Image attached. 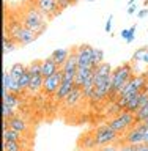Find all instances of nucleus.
Listing matches in <instances>:
<instances>
[{
    "mask_svg": "<svg viewBox=\"0 0 148 151\" xmlns=\"http://www.w3.org/2000/svg\"><path fill=\"white\" fill-rule=\"evenodd\" d=\"M139 151H148V145H140Z\"/></svg>",
    "mask_w": 148,
    "mask_h": 151,
    "instance_id": "a19ab883",
    "label": "nucleus"
},
{
    "mask_svg": "<svg viewBox=\"0 0 148 151\" xmlns=\"http://www.w3.org/2000/svg\"><path fill=\"white\" fill-rule=\"evenodd\" d=\"M76 88V85H74V79H66L63 77V80H61V85L58 87V90H57V93H55V101H58V102H63V99L68 96V94L73 91V90Z\"/></svg>",
    "mask_w": 148,
    "mask_h": 151,
    "instance_id": "f8f14e48",
    "label": "nucleus"
},
{
    "mask_svg": "<svg viewBox=\"0 0 148 151\" xmlns=\"http://www.w3.org/2000/svg\"><path fill=\"white\" fill-rule=\"evenodd\" d=\"M136 30H137V27L136 25H132V27H129V35H128V38H126V42L128 44H131L132 41H134V38H136Z\"/></svg>",
    "mask_w": 148,
    "mask_h": 151,
    "instance_id": "2f4dec72",
    "label": "nucleus"
},
{
    "mask_svg": "<svg viewBox=\"0 0 148 151\" xmlns=\"http://www.w3.org/2000/svg\"><path fill=\"white\" fill-rule=\"evenodd\" d=\"M8 36L13 38L19 46H27L38 38L36 33L28 30L22 24V21H19V19H13V21L8 22Z\"/></svg>",
    "mask_w": 148,
    "mask_h": 151,
    "instance_id": "7ed1b4c3",
    "label": "nucleus"
},
{
    "mask_svg": "<svg viewBox=\"0 0 148 151\" xmlns=\"http://www.w3.org/2000/svg\"><path fill=\"white\" fill-rule=\"evenodd\" d=\"M134 116H136V124H137V123H144L148 118V104L144 106V107H140L139 110L134 113Z\"/></svg>",
    "mask_w": 148,
    "mask_h": 151,
    "instance_id": "393cba45",
    "label": "nucleus"
},
{
    "mask_svg": "<svg viewBox=\"0 0 148 151\" xmlns=\"http://www.w3.org/2000/svg\"><path fill=\"white\" fill-rule=\"evenodd\" d=\"M60 69V66L54 61V58L49 55L47 58L43 60V65H41V74H43V77H51V76H54L57 71Z\"/></svg>",
    "mask_w": 148,
    "mask_h": 151,
    "instance_id": "4468645a",
    "label": "nucleus"
},
{
    "mask_svg": "<svg viewBox=\"0 0 148 151\" xmlns=\"http://www.w3.org/2000/svg\"><path fill=\"white\" fill-rule=\"evenodd\" d=\"M5 151H22L21 142H3Z\"/></svg>",
    "mask_w": 148,
    "mask_h": 151,
    "instance_id": "c85d7f7f",
    "label": "nucleus"
},
{
    "mask_svg": "<svg viewBox=\"0 0 148 151\" xmlns=\"http://www.w3.org/2000/svg\"><path fill=\"white\" fill-rule=\"evenodd\" d=\"M142 63L148 66V50H147V54H145V57H144V60H142Z\"/></svg>",
    "mask_w": 148,
    "mask_h": 151,
    "instance_id": "58836bf2",
    "label": "nucleus"
},
{
    "mask_svg": "<svg viewBox=\"0 0 148 151\" xmlns=\"http://www.w3.org/2000/svg\"><path fill=\"white\" fill-rule=\"evenodd\" d=\"M107 124L121 135V134H126L128 131L136 126V116H134V113L123 110L121 113H118V115L112 116L110 120H107Z\"/></svg>",
    "mask_w": 148,
    "mask_h": 151,
    "instance_id": "39448f33",
    "label": "nucleus"
},
{
    "mask_svg": "<svg viewBox=\"0 0 148 151\" xmlns=\"http://www.w3.org/2000/svg\"><path fill=\"white\" fill-rule=\"evenodd\" d=\"M148 129V124L144 123H137V124L129 129L123 137V143H129V145H144V137L145 131Z\"/></svg>",
    "mask_w": 148,
    "mask_h": 151,
    "instance_id": "423d86ee",
    "label": "nucleus"
},
{
    "mask_svg": "<svg viewBox=\"0 0 148 151\" xmlns=\"http://www.w3.org/2000/svg\"><path fill=\"white\" fill-rule=\"evenodd\" d=\"M98 151H120V146H118L117 143H112V145H107V146H103L101 150Z\"/></svg>",
    "mask_w": 148,
    "mask_h": 151,
    "instance_id": "72a5a7b5",
    "label": "nucleus"
},
{
    "mask_svg": "<svg viewBox=\"0 0 148 151\" xmlns=\"http://www.w3.org/2000/svg\"><path fill=\"white\" fill-rule=\"evenodd\" d=\"M69 54H71V50H68V49H65V47H60V49H55L54 52L51 54V57L54 58V61L57 65L60 66H63L65 65V61L68 60V57H69Z\"/></svg>",
    "mask_w": 148,
    "mask_h": 151,
    "instance_id": "f3484780",
    "label": "nucleus"
},
{
    "mask_svg": "<svg viewBox=\"0 0 148 151\" xmlns=\"http://www.w3.org/2000/svg\"><path fill=\"white\" fill-rule=\"evenodd\" d=\"M134 76H136L134 68H132L131 63H121L120 66L113 68V71H112V91H110V96H109V101H115L118 93H120V90Z\"/></svg>",
    "mask_w": 148,
    "mask_h": 151,
    "instance_id": "f03ea898",
    "label": "nucleus"
},
{
    "mask_svg": "<svg viewBox=\"0 0 148 151\" xmlns=\"http://www.w3.org/2000/svg\"><path fill=\"white\" fill-rule=\"evenodd\" d=\"M25 71H27V65H24V63H13L8 73H9V76H11L14 80H17V82H19V79L24 76Z\"/></svg>",
    "mask_w": 148,
    "mask_h": 151,
    "instance_id": "a211bd4d",
    "label": "nucleus"
},
{
    "mask_svg": "<svg viewBox=\"0 0 148 151\" xmlns=\"http://www.w3.org/2000/svg\"><path fill=\"white\" fill-rule=\"evenodd\" d=\"M85 2H95V0H85Z\"/></svg>",
    "mask_w": 148,
    "mask_h": 151,
    "instance_id": "37998d69",
    "label": "nucleus"
},
{
    "mask_svg": "<svg viewBox=\"0 0 148 151\" xmlns=\"http://www.w3.org/2000/svg\"><path fill=\"white\" fill-rule=\"evenodd\" d=\"M9 83H11V76H9V73L5 71L2 74V96L9 91Z\"/></svg>",
    "mask_w": 148,
    "mask_h": 151,
    "instance_id": "a878e982",
    "label": "nucleus"
},
{
    "mask_svg": "<svg viewBox=\"0 0 148 151\" xmlns=\"http://www.w3.org/2000/svg\"><path fill=\"white\" fill-rule=\"evenodd\" d=\"M147 14H148V8H142L139 13H137V17L139 19H144V17H147Z\"/></svg>",
    "mask_w": 148,
    "mask_h": 151,
    "instance_id": "c9c22d12",
    "label": "nucleus"
},
{
    "mask_svg": "<svg viewBox=\"0 0 148 151\" xmlns=\"http://www.w3.org/2000/svg\"><path fill=\"white\" fill-rule=\"evenodd\" d=\"M43 85H44V77H43L41 74H38V76H32V79H30V85H28L27 91L30 93V94H36V93L43 91Z\"/></svg>",
    "mask_w": 148,
    "mask_h": 151,
    "instance_id": "dca6fc26",
    "label": "nucleus"
},
{
    "mask_svg": "<svg viewBox=\"0 0 148 151\" xmlns=\"http://www.w3.org/2000/svg\"><path fill=\"white\" fill-rule=\"evenodd\" d=\"M22 134L13 131V129H5L3 131V142H21Z\"/></svg>",
    "mask_w": 148,
    "mask_h": 151,
    "instance_id": "4be33fe9",
    "label": "nucleus"
},
{
    "mask_svg": "<svg viewBox=\"0 0 148 151\" xmlns=\"http://www.w3.org/2000/svg\"><path fill=\"white\" fill-rule=\"evenodd\" d=\"M112 71H113L112 65L103 61V63H99L96 68H95V74H96V76H110Z\"/></svg>",
    "mask_w": 148,
    "mask_h": 151,
    "instance_id": "aec40b11",
    "label": "nucleus"
},
{
    "mask_svg": "<svg viewBox=\"0 0 148 151\" xmlns=\"http://www.w3.org/2000/svg\"><path fill=\"white\" fill-rule=\"evenodd\" d=\"M3 121H5V120H3ZM6 124H8V129H13V131L19 132V134H24V132H27V131H28L27 121L24 120L22 116H19V115H14L11 120H8V121H6Z\"/></svg>",
    "mask_w": 148,
    "mask_h": 151,
    "instance_id": "ddd939ff",
    "label": "nucleus"
},
{
    "mask_svg": "<svg viewBox=\"0 0 148 151\" xmlns=\"http://www.w3.org/2000/svg\"><path fill=\"white\" fill-rule=\"evenodd\" d=\"M131 5H136V0H128V6H131Z\"/></svg>",
    "mask_w": 148,
    "mask_h": 151,
    "instance_id": "79ce46f5",
    "label": "nucleus"
},
{
    "mask_svg": "<svg viewBox=\"0 0 148 151\" xmlns=\"http://www.w3.org/2000/svg\"><path fill=\"white\" fill-rule=\"evenodd\" d=\"M74 50L77 54V61H79V68H93L92 65V50L93 46L88 42H82V44L74 46Z\"/></svg>",
    "mask_w": 148,
    "mask_h": 151,
    "instance_id": "0eeeda50",
    "label": "nucleus"
},
{
    "mask_svg": "<svg viewBox=\"0 0 148 151\" xmlns=\"http://www.w3.org/2000/svg\"><path fill=\"white\" fill-rule=\"evenodd\" d=\"M147 50H148V47H139V49L132 54V61H140V63H142V60H144Z\"/></svg>",
    "mask_w": 148,
    "mask_h": 151,
    "instance_id": "c756f323",
    "label": "nucleus"
},
{
    "mask_svg": "<svg viewBox=\"0 0 148 151\" xmlns=\"http://www.w3.org/2000/svg\"><path fill=\"white\" fill-rule=\"evenodd\" d=\"M104 61V50L99 49V47H93L92 50V65L93 68H96L99 63H103Z\"/></svg>",
    "mask_w": 148,
    "mask_h": 151,
    "instance_id": "412c9836",
    "label": "nucleus"
},
{
    "mask_svg": "<svg viewBox=\"0 0 148 151\" xmlns=\"http://www.w3.org/2000/svg\"><path fill=\"white\" fill-rule=\"evenodd\" d=\"M128 35H129V28H123V30L120 32V36H121V38H125V40L128 38Z\"/></svg>",
    "mask_w": 148,
    "mask_h": 151,
    "instance_id": "e433bc0d",
    "label": "nucleus"
},
{
    "mask_svg": "<svg viewBox=\"0 0 148 151\" xmlns=\"http://www.w3.org/2000/svg\"><path fill=\"white\" fill-rule=\"evenodd\" d=\"M136 9H137L136 5H131V6H128V14H129V16H132V14L136 13Z\"/></svg>",
    "mask_w": 148,
    "mask_h": 151,
    "instance_id": "4c0bfd02",
    "label": "nucleus"
},
{
    "mask_svg": "<svg viewBox=\"0 0 148 151\" xmlns=\"http://www.w3.org/2000/svg\"><path fill=\"white\" fill-rule=\"evenodd\" d=\"M93 73H95V68H79L74 77V85L77 88H82V85L92 77Z\"/></svg>",
    "mask_w": 148,
    "mask_h": 151,
    "instance_id": "2eb2a0df",
    "label": "nucleus"
},
{
    "mask_svg": "<svg viewBox=\"0 0 148 151\" xmlns=\"http://www.w3.org/2000/svg\"><path fill=\"white\" fill-rule=\"evenodd\" d=\"M63 71V77L66 79H74L76 77V73L79 69V61H77V54H76L74 47L71 49V54L68 57V60L65 61V65L60 68Z\"/></svg>",
    "mask_w": 148,
    "mask_h": 151,
    "instance_id": "1a4fd4ad",
    "label": "nucleus"
},
{
    "mask_svg": "<svg viewBox=\"0 0 148 151\" xmlns=\"http://www.w3.org/2000/svg\"><path fill=\"white\" fill-rule=\"evenodd\" d=\"M76 2H79V0H73V3H76Z\"/></svg>",
    "mask_w": 148,
    "mask_h": 151,
    "instance_id": "c03bdc74",
    "label": "nucleus"
},
{
    "mask_svg": "<svg viewBox=\"0 0 148 151\" xmlns=\"http://www.w3.org/2000/svg\"><path fill=\"white\" fill-rule=\"evenodd\" d=\"M57 3H58L60 11H63V9H66L68 6H71V5H73V0H57Z\"/></svg>",
    "mask_w": 148,
    "mask_h": 151,
    "instance_id": "473e14b6",
    "label": "nucleus"
},
{
    "mask_svg": "<svg viewBox=\"0 0 148 151\" xmlns=\"http://www.w3.org/2000/svg\"><path fill=\"white\" fill-rule=\"evenodd\" d=\"M112 19H113V16L110 14V16L107 17V21H106V25H104V30H106V33H110V32H112Z\"/></svg>",
    "mask_w": 148,
    "mask_h": 151,
    "instance_id": "f704fd0d",
    "label": "nucleus"
},
{
    "mask_svg": "<svg viewBox=\"0 0 148 151\" xmlns=\"http://www.w3.org/2000/svg\"><path fill=\"white\" fill-rule=\"evenodd\" d=\"M82 99H85V98H84V93H82V88H77V87H76L73 91H71L68 96L63 99V102H61V104H63V107L66 109V110H69V109L77 107Z\"/></svg>",
    "mask_w": 148,
    "mask_h": 151,
    "instance_id": "9b49d317",
    "label": "nucleus"
},
{
    "mask_svg": "<svg viewBox=\"0 0 148 151\" xmlns=\"http://www.w3.org/2000/svg\"><path fill=\"white\" fill-rule=\"evenodd\" d=\"M2 41H3V54H5V55L16 49V44H17V42L14 41L13 38H9L8 35H3V40H2Z\"/></svg>",
    "mask_w": 148,
    "mask_h": 151,
    "instance_id": "5701e85b",
    "label": "nucleus"
},
{
    "mask_svg": "<svg viewBox=\"0 0 148 151\" xmlns=\"http://www.w3.org/2000/svg\"><path fill=\"white\" fill-rule=\"evenodd\" d=\"M33 3L36 5V8L40 9V11H43L51 19L60 14V8H58L57 0H33Z\"/></svg>",
    "mask_w": 148,
    "mask_h": 151,
    "instance_id": "9d476101",
    "label": "nucleus"
},
{
    "mask_svg": "<svg viewBox=\"0 0 148 151\" xmlns=\"http://www.w3.org/2000/svg\"><path fill=\"white\" fill-rule=\"evenodd\" d=\"M145 123H147V124H148V118H147V120H145Z\"/></svg>",
    "mask_w": 148,
    "mask_h": 151,
    "instance_id": "a18cd8bd",
    "label": "nucleus"
},
{
    "mask_svg": "<svg viewBox=\"0 0 148 151\" xmlns=\"http://www.w3.org/2000/svg\"><path fill=\"white\" fill-rule=\"evenodd\" d=\"M49 16H46L43 11L36 8V5L32 2L30 6H27L24 9L21 21L28 30H32L33 33H36V36H41L43 33L47 30V22H49Z\"/></svg>",
    "mask_w": 148,
    "mask_h": 151,
    "instance_id": "f257e3e1",
    "label": "nucleus"
},
{
    "mask_svg": "<svg viewBox=\"0 0 148 151\" xmlns=\"http://www.w3.org/2000/svg\"><path fill=\"white\" fill-rule=\"evenodd\" d=\"M140 145H129V143H121L120 151H139Z\"/></svg>",
    "mask_w": 148,
    "mask_h": 151,
    "instance_id": "7c9ffc66",
    "label": "nucleus"
},
{
    "mask_svg": "<svg viewBox=\"0 0 148 151\" xmlns=\"http://www.w3.org/2000/svg\"><path fill=\"white\" fill-rule=\"evenodd\" d=\"M144 145H148V129L145 131V137H144Z\"/></svg>",
    "mask_w": 148,
    "mask_h": 151,
    "instance_id": "ea45409f",
    "label": "nucleus"
},
{
    "mask_svg": "<svg viewBox=\"0 0 148 151\" xmlns=\"http://www.w3.org/2000/svg\"><path fill=\"white\" fill-rule=\"evenodd\" d=\"M30 79H32V76H30V73H28V69L24 73V76L21 79H19V87H21V90L22 91H25V90L28 88V85H30Z\"/></svg>",
    "mask_w": 148,
    "mask_h": 151,
    "instance_id": "bb28decb",
    "label": "nucleus"
},
{
    "mask_svg": "<svg viewBox=\"0 0 148 151\" xmlns=\"http://www.w3.org/2000/svg\"><path fill=\"white\" fill-rule=\"evenodd\" d=\"M41 65H43V60H32L30 63L27 65V69H28V73H30V76L41 74Z\"/></svg>",
    "mask_w": 148,
    "mask_h": 151,
    "instance_id": "b1692460",
    "label": "nucleus"
},
{
    "mask_svg": "<svg viewBox=\"0 0 148 151\" xmlns=\"http://www.w3.org/2000/svg\"><path fill=\"white\" fill-rule=\"evenodd\" d=\"M61 80H63V71L58 69L54 76L44 79V85H43V93L46 96H55L57 90L61 85Z\"/></svg>",
    "mask_w": 148,
    "mask_h": 151,
    "instance_id": "6e6552de",
    "label": "nucleus"
},
{
    "mask_svg": "<svg viewBox=\"0 0 148 151\" xmlns=\"http://www.w3.org/2000/svg\"><path fill=\"white\" fill-rule=\"evenodd\" d=\"M14 115H16V113H14V109H11L9 106L2 102V116H3V120L8 121V120H11Z\"/></svg>",
    "mask_w": 148,
    "mask_h": 151,
    "instance_id": "cd10ccee",
    "label": "nucleus"
},
{
    "mask_svg": "<svg viewBox=\"0 0 148 151\" xmlns=\"http://www.w3.org/2000/svg\"><path fill=\"white\" fill-rule=\"evenodd\" d=\"M93 135H95V143H96V148H103V146H107V145H112V143H117L118 139H120V134L115 132L112 129L107 123H103L95 127L93 131Z\"/></svg>",
    "mask_w": 148,
    "mask_h": 151,
    "instance_id": "20e7f679",
    "label": "nucleus"
},
{
    "mask_svg": "<svg viewBox=\"0 0 148 151\" xmlns=\"http://www.w3.org/2000/svg\"><path fill=\"white\" fill-rule=\"evenodd\" d=\"M2 102L9 106L11 109H16L17 106H21V98H19V94H14L11 91H8L6 94L2 96Z\"/></svg>",
    "mask_w": 148,
    "mask_h": 151,
    "instance_id": "6ab92c4d",
    "label": "nucleus"
}]
</instances>
